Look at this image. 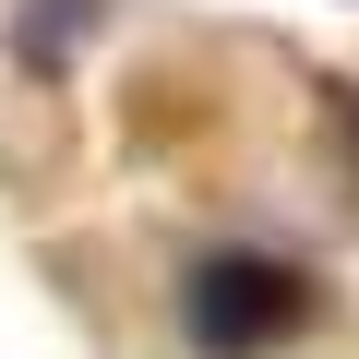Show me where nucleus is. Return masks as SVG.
Wrapping results in <instances>:
<instances>
[{
  "label": "nucleus",
  "mask_w": 359,
  "mask_h": 359,
  "mask_svg": "<svg viewBox=\"0 0 359 359\" xmlns=\"http://www.w3.org/2000/svg\"><path fill=\"white\" fill-rule=\"evenodd\" d=\"M180 323H192V347H204V359H264L276 335H299V323H311V287H299V264L216 252L192 287H180Z\"/></svg>",
  "instance_id": "1"
}]
</instances>
